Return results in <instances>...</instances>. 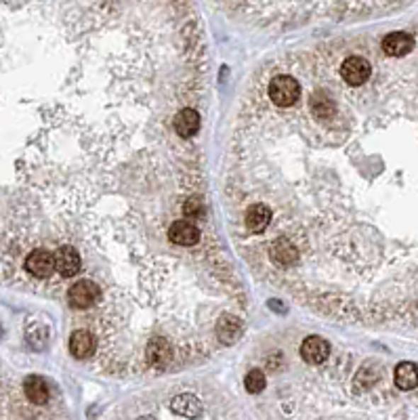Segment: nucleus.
Segmentation results:
<instances>
[{
    "instance_id": "nucleus-1",
    "label": "nucleus",
    "mask_w": 418,
    "mask_h": 420,
    "mask_svg": "<svg viewBox=\"0 0 418 420\" xmlns=\"http://www.w3.org/2000/svg\"><path fill=\"white\" fill-rule=\"evenodd\" d=\"M300 97L299 82L293 76H276L269 82V99L278 106V108H293Z\"/></svg>"
},
{
    "instance_id": "nucleus-2",
    "label": "nucleus",
    "mask_w": 418,
    "mask_h": 420,
    "mask_svg": "<svg viewBox=\"0 0 418 420\" xmlns=\"http://www.w3.org/2000/svg\"><path fill=\"white\" fill-rule=\"evenodd\" d=\"M341 76L343 80L349 84V86H361L370 80L372 76V65L368 63V59L363 57H347V59L341 63Z\"/></svg>"
},
{
    "instance_id": "nucleus-3",
    "label": "nucleus",
    "mask_w": 418,
    "mask_h": 420,
    "mask_svg": "<svg viewBox=\"0 0 418 420\" xmlns=\"http://www.w3.org/2000/svg\"><path fill=\"white\" fill-rule=\"evenodd\" d=\"M101 299V290L95 282H89V280H82V282H76L69 293H67V300L74 309H89L93 307L97 300Z\"/></svg>"
},
{
    "instance_id": "nucleus-4",
    "label": "nucleus",
    "mask_w": 418,
    "mask_h": 420,
    "mask_svg": "<svg viewBox=\"0 0 418 420\" xmlns=\"http://www.w3.org/2000/svg\"><path fill=\"white\" fill-rule=\"evenodd\" d=\"M26 269L34 276V278H49L55 269V254H51L45 248H36L28 254L26 259Z\"/></svg>"
},
{
    "instance_id": "nucleus-5",
    "label": "nucleus",
    "mask_w": 418,
    "mask_h": 420,
    "mask_svg": "<svg viewBox=\"0 0 418 420\" xmlns=\"http://www.w3.org/2000/svg\"><path fill=\"white\" fill-rule=\"evenodd\" d=\"M328 356H330V345L322 336H307L300 345V358L311 365L326 361Z\"/></svg>"
},
{
    "instance_id": "nucleus-6",
    "label": "nucleus",
    "mask_w": 418,
    "mask_h": 420,
    "mask_svg": "<svg viewBox=\"0 0 418 420\" xmlns=\"http://www.w3.org/2000/svg\"><path fill=\"white\" fill-rule=\"evenodd\" d=\"M414 49V38L406 32H391L383 38V51L389 57H404Z\"/></svg>"
},
{
    "instance_id": "nucleus-7",
    "label": "nucleus",
    "mask_w": 418,
    "mask_h": 420,
    "mask_svg": "<svg viewBox=\"0 0 418 420\" xmlns=\"http://www.w3.org/2000/svg\"><path fill=\"white\" fill-rule=\"evenodd\" d=\"M23 393L36 406H45L51 399V387H49V382L43 376H36V374H32V376H28L23 380Z\"/></svg>"
},
{
    "instance_id": "nucleus-8",
    "label": "nucleus",
    "mask_w": 418,
    "mask_h": 420,
    "mask_svg": "<svg viewBox=\"0 0 418 420\" xmlns=\"http://www.w3.org/2000/svg\"><path fill=\"white\" fill-rule=\"evenodd\" d=\"M55 269L63 278H72L80 269V254L72 246H61L55 252Z\"/></svg>"
},
{
    "instance_id": "nucleus-9",
    "label": "nucleus",
    "mask_w": 418,
    "mask_h": 420,
    "mask_svg": "<svg viewBox=\"0 0 418 420\" xmlns=\"http://www.w3.org/2000/svg\"><path fill=\"white\" fill-rule=\"evenodd\" d=\"M169 238L177 246H193L200 242V229L191 221H175L169 229Z\"/></svg>"
},
{
    "instance_id": "nucleus-10",
    "label": "nucleus",
    "mask_w": 418,
    "mask_h": 420,
    "mask_svg": "<svg viewBox=\"0 0 418 420\" xmlns=\"http://www.w3.org/2000/svg\"><path fill=\"white\" fill-rule=\"evenodd\" d=\"M244 221H246V227L252 234H263L269 227V223H271V210L265 204H252L246 210V219Z\"/></svg>"
},
{
    "instance_id": "nucleus-11",
    "label": "nucleus",
    "mask_w": 418,
    "mask_h": 420,
    "mask_svg": "<svg viewBox=\"0 0 418 420\" xmlns=\"http://www.w3.org/2000/svg\"><path fill=\"white\" fill-rule=\"evenodd\" d=\"M95 351V339L91 332L86 330H76L69 336V353L76 360H86L89 356H93Z\"/></svg>"
},
{
    "instance_id": "nucleus-12",
    "label": "nucleus",
    "mask_w": 418,
    "mask_h": 420,
    "mask_svg": "<svg viewBox=\"0 0 418 420\" xmlns=\"http://www.w3.org/2000/svg\"><path fill=\"white\" fill-rule=\"evenodd\" d=\"M175 130H177V135L183 137V139H189V137H193L198 130H200V114L196 112V110H191V108H185V110H181L179 114L175 116Z\"/></svg>"
},
{
    "instance_id": "nucleus-13",
    "label": "nucleus",
    "mask_w": 418,
    "mask_h": 420,
    "mask_svg": "<svg viewBox=\"0 0 418 420\" xmlns=\"http://www.w3.org/2000/svg\"><path fill=\"white\" fill-rule=\"evenodd\" d=\"M395 385L397 389L402 391H412L418 387V365L412 361H402L397 368H395Z\"/></svg>"
},
{
    "instance_id": "nucleus-14",
    "label": "nucleus",
    "mask_w": 418,
    "mask_h": 420,
    "mask_svg": "<svg viewBox=\"0 0 418 420\" xmlns=\"http://www.w3.org/2000/svg\"><path fill=\"white\" fill-rule=\"evenodd\" d=\"M145 356H147V361L152 365L164 368L171 361V358H173V349H171V345H169L166 339H154V341H149Z\"/></svg>"
},
{
    "instance_id": "nucleus-15",
    "label": "nucleus",
    "mask_w": 418,
    "mask_h": 420,
    "mask_svg": "<svg viewBox=\"0 0 418 420\" xmlns=\"http://www.w3.org/2000/svg\"><path fill=\"white\" fill-rule=\"evenodd\" d=\"M311 112L317 120H328L337 114V103L326 91H317L311 97Z\"/></svg>"
},
{
    "instance_id": "nucleus-16",
    "label": "nucleus",
    "mask_w": 418,
    "mask_h": 420,
    "mask_svg": "<svg viewBox=\"0 0 418 420\" xmlns=\"http://www.w3.org/2000/svg\"><path fill=\"white\" fill-rule=\"evenodd\" d=\"M271 256H273V261L280 263V265H293V263H297V259H299L297 248H295L288 240L276 242L273 248H271Z\"/></svg>"
},
{
    "instance_id": "nucleus-17",
    "label": "nucleus",
    "mask_w": 418,
    "mask_h": 420,
    "mask_svg": "<svg viewBox=\"0 0 418 420\" xmlns=\"http://www.w3.org/2000/svg\"><path fill=\"white\" fill-rule=\"evenodd\" d=\"M171 406L181 416H196L200 412V399L193 395H177Z\"/></svg>"
},
{
    "instance_id": "nucleus-18",
    "label": "nucleus",
    "mask_w": 418,
    "mask_h": 420,
    "mask_svg": "<svg viewBox=\"0 0 418 420\" xmlns=\"http://www.w3.org/2000/svg\"><path fill=\"white\" fill-rule=\"evenodd\" d=\"M217 334L225 341V343H234L239 336V322L236 317H223L217 326Z\"/></svg>"
},
{
    "instance_id": "nucleus-19",
    "label": "nucleus",
    "mask_w": 418,
    "mask_h": 420,
    "mask_svg": "<svg viewBox=\"0 0 418 420\" xmlns=\"http://www.w3.org/2000/svg\"><path fill=\"white\" fill-rule=\"evenodd\" d=\"M265 385H267V378H265V374H263L261 370H250V372L246 374V378H244V387H246V391L252 393V395L261 393V391L265 389Z\"/></svg>"
},
{
    "instance_id": "nucleus-20",
    "label": "nucleus",
    "mask_w": 418,
    "mask_h": 420,
    "mask_svg": "<svg viewBox=\"0 0 418 420\" xmlns=\"http://www.w3.org/2000/svg\"><path fill=\"white\" fill-rule=\"evenodd\" d=\"M183 215L187 219H200L204 215V198L202 195H189L183 202Z\"/></svg>"
}]
</instances>
